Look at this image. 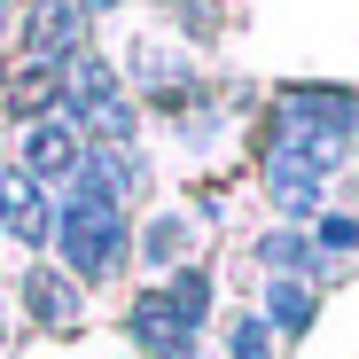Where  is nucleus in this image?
Returning <instances> with one entry per match:
<instances>
[{
  "instance_id": "f03ea898",
  "label": "nucleus",
  "mask_w": 359,
  "mask_h": 359,
  "mask_svg": "<svg viewBox=\"0 0 359 359\" xmlns=\"http://www.w3.org/2000/svg\"><path fill=\"white\" fill-rule=\"evenodd\" d=\"M55 117L102 133V149H117V141L133 133V102H126V86H117V71L102 63V55H79V63L63 71V102H55Z\"/></svg>"
},
{
  "instance_id": "f8f14e48",
  "label": "nucleus",
  "mask_w": 359,
  "mask_h": 359,
  "mask_svg": "<svg viewBox=\"0 0 359 359\" xmlns=\"http://www.w3.org/2000/svg\"><path fill=\"white\" fill-rule=\"evenodd\" d=\"M258 258H266L273 273H289V266H305V258H313V243H305V234H266Z\"/></svg>"
},
{
  "instance_id": "1a4fd4ad",
  "label": "nucleus",
  "mask_w": 359,
  "mask_h": 359,
  "mask_svg": "<svg viewBox=\"0 0 359 359\" xmlns=\"http://www.w3.org/2000/svg\"><path fill=\"white\" fill-rule=\"evenodd\" d=\"M39 102H63V71H55V63H32V71L8 86V109H16V117H32Z\"/></svg>"
},
{
  "instance_id": "9d476101",
  "label": "nucleus",
  "mask_w": 359,
  "mask_h": 359,
  "mask_svg": "<svg viewBox=\"0 0 359 359\" xmlns=\"http://www.w3.org/2000/svg\"><path fill=\"white\" fill-rule=\"evenodd\" d=\"M164 305H172L180 320H188V328H203V313H211V273H203V266L172 273V297H164Z\"/></svg>"
},
{
  "instance_id": "7ed1b4c3",
  "label": "nucleus",
  "mask_w": 359,
  "mask_h": 359,
  "mask_svg": "<svg viewBox=\"0 0 359 359\" xmlns=\"http://www.w3.org/2000/svg\"><path fill=\"white\" fill-rule=\"evenodd\" d=\"M79 39H86V8H79V0H32V16H24L32 63H55V71H63V55L79 63Z\"/></svg>"
},
{
  "instance_id": "dca6fc26",
  "label": "nucleus",
  "mask_w": 359,
  "mask_h": 359,
  "mask_svg": "<svg viewBox=\"0 0 359 359\" xmlns=\"http://www.w3.org/2000/svg\"><path fill=\"white\" fill-rule=\"evenodd\" d=\"M79 8H117V0H79Z\"/></svg>"
},
{
  "instance_id": "20e7f679",
  "label": "nucleus",
  "mask_w": 359,
  "mask_h": 359,
  "mask_svg": "<svg viewBox=\"0 0 359 359\" xmlns=\"http://www.w3.org/2000/svg\"><path fill=\"white\" fill-rule=\"evenodd\" d=\"M281 126L313 133V141H336V133L359 126V102H351L344 86H289V94H281Z\"/></svg>"
},
{
  "instance_id": "423d86ee",
  "label": "nucleus",
  "mask_w": 359,
  "mask_h": 359,
  "mask_svg": "<svg viewBox=\"0 0 359 359\" xmlns=\"http://www.w3.org/2000/svg\"><path fill=\"white\" fill-rule=\"evenodd\" d=\"M0 226L16 234V243H39L47 234V203H39V180L24 164H0Z\"/></svg>"
},
{
  "instance_id": "2eb2a0df",
  "label": "nucleus",
  "mask_w": 359,
  "mask_h": 359,
  "mask_svg": "<svg viewBox=\"0 0 359 359\" xmlns=\"http://www.w3.org/2000/svg\"><path fill=\"white\" fill-rule=\"evenodd\" d=\"M320 243H328V250H351L359 226H351V219H320Z\"/></svg>"
},
{
  "instance_id": "f257e3e1",
  "label": "nucleus",
  "mask_w": 359,
  "mask_h": 359,
  "mask_svg": "<svg viewBox=\"0 0 359 359\" xmlns=\"http://www.w3.org/2000/svg\"><path fill=\"white\" fill-rule=\"evenodd\" d=\"M55 243H63V266L79 281H109L117 273V250H126V211H117L94 180H71L63 219H55Z\"/></svg>"
},
{
  "instance_id": "4468645a",
  "label": "nucleus",
  "mask_w": 359,
  "mask_h": 359,
  "mask_svg": "<svg viewBox=\"0 0 359 359\" xmlns=\"http://www.w3.org/2000/svg\"><path fill=\"white\" fill-rule=\"evenodd\" d=\"M180 243H188V226H180V219H156V226H149V258H156V266H172Z\"/></svg>"
},
{
  "instance_id": "ddd939ff",
  "label": "nucleus",
  "mask_w": 359,
  "mask_h": 359,
  "mask_svg": "<svg viewBox=\"0 0 359 359\" xmlns=\"http://www.w3.org/2000/svg\"><path fill=\"white\" fill-rule=\"evenodd\" d=\"M234 359H273V336H266V320H234Z\"/></svg>"
},
{
  "instance_id": "6e6552de",
  "label": "nucleus",
  "mask_w": 359,
  "mask_h": 359,
  "mask_svg": "<svg viewBox=\"0 0 359 359\" xmlns=\"http://www.w3.org/2000/svg\"><path fill=\"white\" fill-rule=\"evenodd\" d=\"M24 305H32L39 328H71V320H79V289L55 281V266H32V273H24Z\"/></svg>"
},
{
  "instance_id": "0eeeda50",
  "label": "nucleus",
  "mask_w": 359,
  "mask_h": 359,
  "mask_svg": "<svg viewBox=\"0 0 359 359\" xmlns=\"http://www.w3.org/2000/svg\"><path fill=\"white\" fill-rule=\"evenodd\" d=\"M32 164V180H79L86 172V149H79V133L63 126V117H47V126H32V149H24Z\"/></svg>"
},
{
  "instance_id": "f3484780",
  "label": "nucleus",
  "mask_w": 359,
  "mask_h": 359,
  "mask_svg": "<svg viewBox=\"0 0 359 359\" xmlns=\"http://www.w3.org/2000/svg\"><path fill=\"white\" fill-rule=\"evenodd\" d=\"M0 24H8V0H0Z\"/></svg>"
},
{
  "instance_id": "39448f33",
  "label": "nucleus",
  "mask_w": 359,
  "mask_h": 359,
  "mask_svg": "<svg viewBox=\"0 0 359 359\" xmlns=\"http://www.w3.org/2000/svg\"><path fill=\"white\" fill-rule=\"evenodd\" d=\"M126 336L149 351V359H196V328L180 320L164 297H133V313H126Z\"/></svg>"
},
{
  "instance_id": "9b49d317",
  "label": "nucleus",
  "mask_w": 359,
  "mask_h": 359,
  "mask_svg": "<svg viewBox=\"0 0 359 359\" xmlns=\"http://www.w3.org/2000/svg\"><path fill=\"white\" fill-rule=\"evenodd\" d=\"M266 305H273V328H289V336L313 320V297L297 289V281H273V297H266Z\"/></svg>"
}]
</instances>
